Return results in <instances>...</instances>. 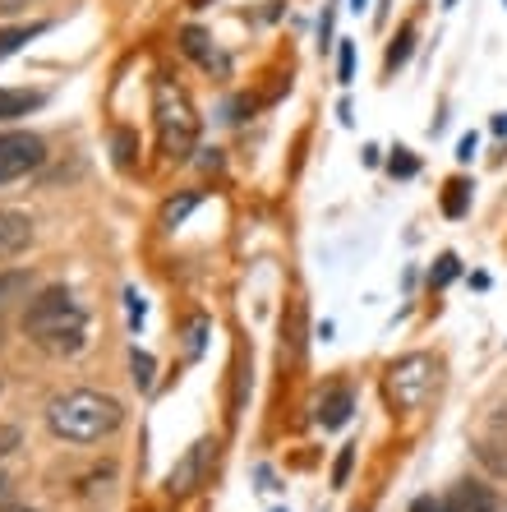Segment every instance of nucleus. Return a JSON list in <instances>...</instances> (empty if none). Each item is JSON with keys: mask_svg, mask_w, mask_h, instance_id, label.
Segmentation results:
<instances>
[{"mask_svg": "<svg viewBox=\"0 0 507 512\" xmlns=\"http://www.w3.org/2000/svg\"><path fill=\"white\" fill-rule=\"evenodd\" d=\"M24 333L33 346H42L47 356H79L88 346V310H83L74 291L65 286H47L28 300L24 310Z\"/></svg>", "mask_w": 507, "mask_h": 512, "instance_id": "1", "label": "nucleus"}, {"mask_svg": "<svg viewBox=\"0 0 507 512\" xmlns=\"http://www.w3.org/2000/svg\"><path fill=\"white\" fill-rule=\"evenodd\" d=\"M120 420H125V406L116 397L97 393V388H74V393L56 397L47 406L51 434L65 443H102L120 429Z\"/></svg>", "mask_w": 507, "mask_h": 512, "instance_id": "2", "label": "nucleus"}, {"mask_svg": "<svg viewBox=\"0 0 507 512\" xmlns=\"http://www.w3.org/2000/svg\"><path fill=\"white\" fill-rule=\"evenodd\" d=\"M153 116H157V139H162V153L171 162H185L199 143V116L189 107V97L180 93L171 79H157L153 84Z\"/></svg>", "mask_w": 507, "mask_h": 512, "instance_id": "3", "label": "nucleus"}, {"mask_svg": "<svg viewBox=\"0 0 507 512\" xmlns=\"http://www.w3.org/2000/svg\"><path fill=\"white\" fill-rule=\"evenodd\" d=\"M388 388L397 397L401 411H420L429 402V393L438 388V360L415 351V356H401L397 365L388 370Z\"/></svg>", "mask_w": 507, "mask_h": 512, "instance_id": "4", "label": "nucleus"}, {"mask_svg": "<svg viewBox=\"0 0 507 512\" xmlns=\"http://www.w3.org/2000/svg\"><path fill=\"white\" fill-rule=\"evenodd\" d=\"M42 162H47V143L37 139V134H28V130L0 134V185L24 180L28 171H37Z\"/></svg>", "mask_w": 507, "mask_h": 512, "instance_id": "5", "label": "nucleus"}, {"mask_svg": "<svg viewBox=\"0 0 507 512\" xmlns=\"http://www.w3.org/2000/svg\"><path fill=\"white\" fill-rule=\"evenodd\" d=\"M213 448H217V443L199 439L185 457H180L176 466H171V476H166V489H171L176 499H185V494H194V489L203 485V476H208V462H213Z\"/></svg>", "mask_w": 507, "mask_h": 512, "instance_id": "6", "label": "nucleus"}, {"mask_svg": "<svg viewBox=\"0 0 507 512\" xmlns=\"http://www.w3.org/2000/svg\"><path fill=\"white\" fill-rule=\"evenodd\" d=\"M33 245V217L19 208H0V259H19Z\"/></svg>", "mask_w": 507, "mask_h": 512, "instance_id": "7", "label": "nucleus"}, {"mask_svg": "<svg viewBox=\"0 0 507 512\" xmlns=\"http://www.w3.org/2000/svg\"><path fill=\"white\" fill-rule=\"evenodd\" d=\"M448 499L457 512H498V494L489 485H480V480H461Z\"/></svg>", "mask_w": 507, "mask_h": 512, "instance_id": "8", "label": "nucleus"}, {"mask_svg": "<svg viewBox=\"0 0 507 512\" xmlns=\"http://www.w3.org/2000/svg\"><path fill=\"white\" fill-rule=\"evenodd\" d=\"M47 102L42 93H33V88H0V120H19L28 116V111H37Z\"/></svg>", "mask_w": 507, "mask_h": 512, "instance_id": "9", "label": "nucleus"}, {"mask_svg": "<svg viewBox=\"0 0 507 512\" xmlns=\"http://www.w3.org/2000/svg\"><path fill=\"white\" fill-rule=\"evenodd\" d=\"M28 286H33V273H28V268H10V273H0V319H5V310H10L14 300L28 296Z\"/></svg>", "mask_w": 507, "mask_h": 512, "instance_id": "10", "label": "nucleus"}, {"mask_svg": "<svg viewBox=\"0 0 507 512\" xmlns=\"http://www.w3.org/2000/svg\"><path fill=\"white\" fill-rule=\"evenodd\" d=\"M351 406H355V397L346 393V388H337V393L323 402V411H319V420H323V429H342L346 420H351Z\"/></svg>", "mask_w": 507, "mask_h": 512, "instance_id": "11", "label": "nucleus"}, {"mask_svg": "<svg viewBox=\"0 0 507 512\" xmlns=\"http://www.w3.org/2000/svg\"><path fill=\"white\" fill-rule=\"evenodd\" d=\"M180 47H185V56H194L199 65H208V70H213V42H208V33H203V28H185V33H180Z\"/></svg>", "mask_w": 507, "mask_h": 512, "instance_id": "12", "label": "nucleus"}, {"mask_svg": "<svg viewBox=\"0 0 507 512\" xmlns=\"http://www.w3.org/2000/svg\"><path fill=\"white\" fill-rule=\"evenodd\" d=\"M37 33H47V24H28V28H0V60H5V56H14V51L24 47L28 37H37Z\"/></svg>", "mask_w": 507, "mask_h": 512, "instance_id": "13", "label": "nucleus"}, {"mask_svg": "<svg viewBox=\"0 0 507 512\" xmlns=\"http://www.w3.org/2000/svg\"><path fill=\"white\" fill-rule=\"evenodd\" d=\"M199 208V194H180V199H166V208H162V227H180L189 213Z\"/></svg>", "mask_w": 507, "mask_h": 512, "instance_id": "14", "label": "nucleus"}, {"mask_svg": "<svg viewBox=\"0 0 507 512\" xmlns=\"http://www.w3.org/2000/svg\"><path fill=\"white\" fill-rule=\"evenodd\" d=\"M466 203H471V185H466V180H452L448 194H443V213L461 217V213H466Z\"/></svg>", "mask_w": 507, "mask_h": 512, "instance_id": "15", "label": "nucleus"}, {"mask_svg": "<svg viewBox=\"0 0 507 512\" xmlns=\"http://www.w3.org/2000/svg\"><path fill=\"white\" fill-rule=\"evenodd\" d=\"M411 42H415V28L406 24V28L397 33V42H392V51H388V70H401V65L411 60Z\"/></svg>", "mask_w": 507, "mask_h": 512, "instance_id": "16", "label": "nucleus"}, {"mask_svg": "<svg viewBox=\"0 0 507 512\" xmlns=\"http://www.w3.org/2000/svg\"><path fill=\"white\" fill-rule=\"evenodd\" d=\"M461 273V263H457V254H438V263H434V273H429V286H448L452 277Z\"/></svg>", "mask_w": 507, "mask_h": 512, "instance_id": "17", "label": "nucleus"}, {"mask_svg": "<svg viewBox=\"0 0 507 512\" xmlns=\"http://www.w3.org/2000/svg\"><path fill=\"white\" fill-rule=\"evenodd\" d=\"M130 365H134V383H139V388H153V356H148V351H134L130 356Z\"/></svg>", "mask_w": 507, "mask_h": 512, "instance_id": "18", "label": "nucleus"}, {"mask_svg": "<svg viewBox=\"0 0 507 512\" xmlns=\"http://www.w3.org/2000/svg\"><path fill=\"white\" fill-rule=\"evenodd\" d=\"M388 171H392V176L406 180V176H415V171H420V162H415V157L406 153V148H397V153H392V162H388Z\"/></svg>", "mask_w": 507, "mask_h": 512, "instance_id": "19", "label": "nucleus"}, {"mask_svg": "<svg viewBox=\"0 0 507 512\" xmlns=\"http://www.w3.org/2000/svg\"><path fill=\"white\" fill-rule=\"evenodd\" d=\"M337 79H342V84L355 79V47L351 42H342V51H337Z\"/></svg>", "mask_w": 507, "mask_h": 512, "instance_id": "20", "label": "nucleus"}, {"mask_svg": "<svg viewBox=\"0 0 507 512\" xmlns=\"http://www.w3.org/2000/svg\"><path fill=\"white\" fill-rule=\"evenodd\" d=\"M116 162H120V167H134V134L130 130L116 134Z\"/></svg>", "mask_w": 507, "mask_h": 512, "instance_id": "21", "label": "nucleus"}, {"mask_svg": "<svg viewBox=\"0 0 507 512\" xmlns=\"http://www.w3.org/2000/svg\"><path fill=\"white\" fill-rule=\"evenodd\" d=\"M411 512H457L452 508V499L443 494V499H434V494H425V499H415L411 503Z\"/></svg>", "mask_w": 507, "mask_h": 512, "instance_id": "22", "label": "nucleus"}, {"mask_svg": "<svg viewBox=\"0 0 507 512\" xmlns=\"http://www.w3.org/2000/svg\"><path fill=\"white\" fill-rule=\"evenodd\" d=\"M351 466H355V448H342V457H337V466H332V485H346Z\"/></svg>", "mask_w": 507, "mask_h": 512, "instance_id": "23", "label": "nucleus"}, {"mask_svg": "<svg viewBox=\"0 0 507 512\" xmlns=\"http://www.w3.org/2000/svg\"><path fill=\"white\" fill-rule=\"evenodd\" d=\"M203 337H208V319H194L189 323V356H199L203 351Z\"/></svg>", "mask_w": 507, "mask_h": 512, "instance_id": "24", "label": "nucleus"}, {"mask_svg": "<svg viewBox=\"0 0 507 512\" xmlns=\"http://www.w3.org/2000/svg\"><path fill=\"white\" fill-rule=\"evenodd\" d=\"M457 157H461V162H471V157H475V134H466V139L457 143Z\"/></svg>", "mask_w": 507, "mask_h": 512, "instance_id": "25", "label": "nucleus"}, {"mask_svg": "<svg viewBox=\"0 0 507 512\" xmlns=\"http://www.w3.org/2000/svg\"><path fill=\"white\" fill-rule=\"evenodd\" d=\"M125 300H130V323H139V319H143V300L134 296V291H130V296H125Z\"/></svg>", "mask_w": 507, "mask_h": 512, "instance_id": "26", "label": "nucleus"}, {"mask_svg": "<svg viewBox=\"0 0 507 512\" xmlns=\"http://www.w3.org/2000/svg\"><path fill=\"white\" fill-rule=\"evenodd\" d=\"M19 5H33V0H0V10H19Z\"/></svg>", "mask_w": 507, "mask_h": 512, "instance_id": "27", "label": "nucleus"}, {"mask_svg": "<svg viewBox=\"0 0 507 512\" xmlns=\"http://www.w3.org/2000/svg\"><path fill=\"white\" fill-rule=\"evenodd\" d=\"M494 134H507V116H494Z\"/></svg>", "mask_w": 507, "mask_h": 512, "instance_id": "28", "label": "nucleus"}, {"mask_svg": "<svg viewBox=\"0 0 507 512\" xmlns=\"http://www.w3.org/2000/svg\"><path fill=\"white\" fill-rule=\"evenodd\" d=\"M5 494H10V476H0V499H5Z\"/></svg>", "mask_w": 507, "mask_h": 512, "instance_id": "29", "label": "nucleus"}, {"mask_svg": "<svg viewBox=\"0 0 507 512\" xmlns=\"http://www.w3.org/2000/svg\"><path fill=\"white\" fill-rule=\"evenodd\" d=\"M351 10H355V14H360V10H365V0H351Z\"/></svg>", "mask_w": 507, "mask_h": 512, "instance_id": "30", "label": "nucleus"}, {"mask_svg": "<svg viewBox=\"0 0 507 512\" xmlns=\"http://www.w3.org/2000/svg\"><path fill=\"white\" fill-rule=\"evenodd\" d=\"M5 512H33V508H5Z\"/></svg>", "mask_w": 507, "mask_h": 512, "instance_id": "31", "label": "nucleus"}, {"mask_svg": "<svg viewBox=\"0 0 507 512\" xmlns=\"http://www.w3.org/2000/svg\"><path fill=\"white\" fill-rule=\"evenodd\" d=\"M448 5H457V0H448Z\"/></svg>", "mask_w": 507, "mask_h": 512, "instance_id": "32", "label": "nucleus"}]
</instances>
